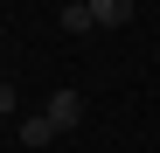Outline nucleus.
I'll list each match as a JSON object with an SVG mask.
<instances>
[{
	"mask_svg": "<svg viewBox=\"0 0 160 153\" xmlns=\"http://www.w3.org/2000/svg\"><path fill=\"white\" fill-rule=\"evenodd\" d=\"M49 125H56V132H77V125H84V97L56 91V97H49Z\"/></svg>",
	"mask_w": 160,
	"mask_h": 153,
	"instance_id": "f257e3e1",
	"label": "nucleus"
},
{
	"mask_svg": "<svg viewBox=\"0 0 160 153\" xmlns=\"http://www.w3.org/2000/svg\"><path fill=\"white\" fill-rule=\"evenodd\" d=\"M91 14H98V28H125V21H132V0H91Z\"/></svg>",
	"mask_w": 160,
	"mask_h": 153,
	"instance_id": "f03ea898",
	"label": "nucleus"
},
{
	"mask_svg": "<svg viewBox=\"0 0 160 153\" xmlns=\"http://www.w3.org/2000/svg\"><path fill=\"white\" fill-rule=\"evenodd\" d=\"M49 139H56V125H49V111L21 118V146H49Z\"/></svg>",
	"mask_w": 160,
	"mask_h": 153,
	"instance_id": "7ed1b4c3",
	"label": "nucleus"
},
{
	"mask_svg": "<svg viewBox=\"0 0 160 153\" xmlns=\"http://www.w3.org/2000/svg\"><path fill=\"white\" fill-rule=\"evenodd\" d=\"M98 28V14L91 7H77V0H70V7H63V35H91Z\"/></svg>",
	"mask_w": 160,
	"mask_h": 153,
	"instance_id": "20e7f679",
	"label": "nucleus"
},
{
	"mask_svg": "<svg viewBox=\"0 0 160 153\" xmlns=\"http://www.w3.org/2000/svg\"><path fill=\"white\" fill-rule=\"evenodd\" d=\"M14 97H21V91L7 84V76H0V118H7V111H14Z\"/></svg>",
	"mask_w": 160,
	"mask_h": 153,
	"instance_id": "39448f33",
	"label": "nucleus"
},
{
	"mask_svg": "<svg viewBox=\"0 0 160 153\" xmlns=\"http://www.w3.org/2000/svg\"><path fill=\"white\" fill-rule=\"evenodd\" d=\"M77 7H91V0H77Z\"/></svg>",
	"mask_w": 160,
	"mask_h": 153,
	"instance_id": "423d86ee",
	"label": "nucleus"
}]
</instances>
